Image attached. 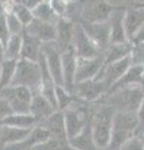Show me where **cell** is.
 <instances>
[{"instance_id":"cell-1","label":"cell","mask_w":144,"mask_h":150,"mask_svg":"<svg viewBox=\"0 0 144 150\" xmlns=\"http://www.w3.org/2000/svg\"><path fill=\"white\" fill-rule=\"evenodd\" d=\"M139 120L137 112L117 111L113 119V130L109 148L106 150H120L129 140L138 137Z\"/></svg>"},{"instance_id":"cell-2","label":"cell","mask_w":144,"mask_h":150,"mask_svg":"<svg viewBox=\"0 0 144 150\" xmlns=\"http://www.w3.org/2000/svg\"><path fill=\"white\" fill-rule=\"evenodd\" d=\"M115 109L106 104H103L96 109L92 115L90 125L94 142L100 150H106L109 148L111 140V130H113V119L115 115Z\"/></svg>"},{"instance_id":"cell-3","label":"cell","mask_w":144,"mask_h":150,"mask_svg":"<svg viewBox=\"0 0 144 150\" xmlns=\"http://www.w3.org/2000/svg\"><path fill=\"white\" fill-rule=\"evenodd\" d=\"M103 104L114 108L115 111L137 112L144 101V86L135 85L124 88L100 99Z\"/></svg>"},{"instance_id":"cell-4","label":"cell","mask_w":144,"mask_h":150,"mask_svg":"<svg viewBox=\"0 0 144 150\" xmlns=\"http://www.w3.org/2000/svg\"><path fill=\"white\" fill-rule=\"evenodd\" d=\"M41 85V70L39 63L28 62L20 59L16 64L15 75L10 86H24L34 94L40 93Z\"/></svg>"},{"instance_id":"cell-5","label":"cell","mask_w":144,"mask_h":150,"mask_svg":"<svg viewBox=\"0 0 144 150\" xmlns=\"http://www.w3.org/2000/svg\"><path fill=\"white\" fill-rule=\"evenodd\" d=\"M85 105H87L85 103L78 101L64 111L68 140H72L75 137H78L87 128V125L90 123L93 114L89 115L88 108Z\"/></svg>"},{"instance_id":"cell-6","label":"cell","mask_w":144,"mask_h":150,"mask_svg":"<svg viewBox=\"0 0 144 150\" xmlns=\"http://www.w3.org/2000/svg\"><path fill=\"white\" fill-rule=\"evenodd\" d=\"M34 93L24 86H9L0 93V98L8 101L15 114H30V104Z\"/></svg>"},{"instance_id":"cell-7","label":"cell","mask_w":144,"mask_h":150,"mask_svg":"<svg viewBox=\"0 0 144 150\" xmlns=\"http://www.w3.org/2000/svg\"><path fill=\"white\" fill-rule=\"evenodd\" d=\"M106 93H108L106 84L101 79L95 78L92 80L77 83L73 95L77 98L78 101L89 104V103H95L103 99L106 95Z\"/></svg>"},{"instance_id":"cell-8","label":"cell","mask_w":144,"mask_h":150,"mask_svg":"<svg viewBox=\"0 0 144 150\" xmlns=\"http://www.w3.org/2000/svg\"><path fill=\"white\" fill-rule=\"evenodd\" d=\"M113 4L108 1H84L82 11V23H88V24H99V23H105L109 20L111 13L114 10Z\"/></svg>"},{"instance_id":"cell-9","label":"cell","mask_w":144,"mask_h":150,"mask_svg":"<svg viewBox=\"0 0 144 150\" xmlns=\"http://www.w3.org/2000/svg\"><path fill=\"white\" fill-rule=\"evenodd\" d=\"M73 49L75 51L77 58L79 59H92L103 54L83 29L80 23H77L75 29H74Z\"/></svg>"},{"instance_id":"cell-10","label":"cell","mask_w":144,"mask_h":150,"mask_svg":"<svg viewBox=\"0 0 144 150\" xmlns=\"http://www.w3.org/2000/svg\"><path fill=\"white\" fill-rule=\"evenodd\" d=\"M43 54L45 56L46 65H48V69L50 74H52L57 86L64 88L62 51L59 50L55 43H49V44H43Z\"/></svg>"},{"instance_id":"cell-11","label":"cell","mask_w":144,"mask_h":150,"mask_svg":"<svg viewBox=\"0 0 144 150\" xmlns=\"http://www.w3.org/2000/svg\"><path fill=\"white\" fill-rule=\"evenodd\" d=\"M104 67V55L101 54L96 58L92 59H79L77 65L75 74V84L95 79L101 73Z\"/></svg>"},{"instance_id":"cell-12","label":"cell","mask_w":144,"mask_h":150,"mask_svg":"<svg viewBox=\"0 0 144 150\" xmlns=\"http://www.w3.org/2000/svg\"><path fill=\"white\" fill-rule=\"evenodd\" d=\"M127 5H115L109 18L110 25V44H125L129 43L124 28V16Z\"/></svg>"},{"instance_id":"cell-13","label":"cell","mask_w":144,"mask_h":150,"mask_svg":"<svg viewBox=\"0 0 144 150\" xmlns=\"http://www.w3.org/2000/svg\"><path fill=\"white\" fill-rule=\"evenodd\" d=\"M83 29L89 35L90 39L94 41V44L98 46V49L104 54L106 48L110 45V25L109 20L105 23H99V24H88V23H82Z\"/></svg>"},{"instance_id":"cell-14","label":"cell","mask_w":144,"mask_h":150,"mask_svg":"<svg viewBox=\"0 0 144 150\" xmlns=\"http://www.w3.org/2000/svg\"><path fill=\"white\" fill-rule=\"evenodd\" d=\"M28 35L35 38L43 44L55 43L57 41V25L34 19L24 30Z\"/></svg>"},{"instance_id":"cell-15","label":"cell","mask_w":144,"mask_h":150,"mask_svg":"<svg viewBox=\"0 0 144 150\" xmlns=\"http://www.w3.org/2000/svg\"><path fill=\"white\" fill-rule=\"evenodd\" d=\"M41 128H44L50 134L52 139L62 140V142H69L67 135V128H65V118H64V111L57 110L46 118L44 121L38 124Z\"/></svg>"},{"instance_id":"cell-16","label":"cell","mask_w":144,"mask_h":150,"mask_svg":"<svg viewBox=\"0 0 144 150\" xmlns=\"http://www.w3.org/2000/svg\"><path fill=\"white\" fill-rule=\"evenodd\" d=\"M131 67H132L131 58L128 56V58H125L123 60H119V62H117V63H113L110 65H105V67H103L101 73L96 78L101 79V80L106 84L108 90H109V89L128 71Z\"/></svg>"},{"instance_id":"cell-17","label":"cell","mask_w":144,"mask_h":150,"mask_svg":"<svg viewBox=\"0 0 144 150\" xmlns=\"http://www.w3.org/2000/svg\"><path fill=\"white\" fill-rule=\"evenodd\" d=\"M142 26H144V9L137 6L134 3L128 4L124 16V28L129 43Z\"/></svg>"},{"instance_id":"cell-18","label":"cell","mask_w":144,"mask_h":150,"mask_svg":"<svg viewBox=\"0 0 144 150\" xmlns=\"http://www.w3.org/2000/svg\"><path fill=\"white\" fill-rule=\"evenodd\" d=\"M62 64H63L64 89L68 90L70 94H73L74 88H75V74L78 65V58L74 49L62 53Z\"/></svg>"},{"instance_id":"cell-19","label":"cell","mask_w":144,"mask_h":150,"mask_svg":"<svg viewBox=\"0 0 144 150\" xmlns=\"http://www.w3.org/2000/svg\"><path fill=\"white\" fill-rule=\"evenodd\" d=\"M75 23L67 18H60L57 24V41L55 44L62 53L73 49V38Z\"/></svg>"},{"instance_id":"cell-20","label":"cell","mask_w":144,"mask_h":150,"mask_svg":"<svg viewBox=\"0 0 144 150\" xmlns=\"http://www.w3.org/2000/svg\"><path fill=\"white\" fill-rule=\"evenodd\" d=\"M52 139L50 134L46 131L44 128L36 125L35 128L31 130V133L29 134V137L26 139H24L20 143L9 145L4 150H33V148H35L36 145H39L41 143L46 142V140Z\"/></svg>"},{"instance_id":"cell-21","label":"cell","mask_w":144,"mask_h":150,"mask_svg":"<svg viewBox=\"0 0 144 150\" xmlns=\"http://www.w3.org/2000/svg\"><path fill=\"white\" fill-rule=\"evenodd\" d=\"M55 111L57 109L50 104V101L41 93H35L33 95V100L30 104V115L34 116L38 124L49 118Z\"/></svg>"},{"instance_id":"cell-22","label":"cell","mask_w":144,"mask_h":150,"mask_svg":"<svg viewBox=\"0 0 144 150\" xmlns=\"http://www.w3.org/2000/svg\"><path fill=\"white\" fill-rule=\"evenodd\" d=\"M135 85H143L144 86L143 67H131L128 71L109 89L108 93H106V95H110V94L118 91V90H120V89L129 88V86H135Z\"/></svg>"},{"instance_id":"cell-23","label":"cell","mask_w":144,"mask_h":150,"mask_svg":"<svg viewBox=\"0 0 144 150\" xmlns=\"http://www.w3.org/2000/svg\"><path fill=\"white\" fill-rule=\"evenodd\" d=\"M41 54H43V43H40L35 38L28 35L25 31L23 33V50L20 59L39 63Z\"/></svg>"},{"instance_id":"cell-24","label":"cell","mask_w":144,"mask_h":150,"mask_svg":"<svg viewBox=\"0 0 144 150\" xmlns=\"http://www.w3.org/2000/svg\"><path fill=\"white\" fill-rule=\"evenodd\" d=\"M34 129V128H33ZM33 129H16L9 126H0V150H4L9 145L23 142L29 137Z\"/></svg>"},{"instance_id":"cell-25","label":"cell","mask_w":144,"mask_h":150,"mask_svg":"<svg viewBox=\"0 0 144 150\" xmlns=\"http://www.w3.org/2000/svg\"><path fill=\"white\" fill-rule=\"evenodd\" d=\"M133 45L131 43L125 44H110L104 51V67L123 60L131 55Z\"/></svg>"},{"instance_id":"cell-26","label":"cell","mask_w":144,"mask_h":150,"mask_svg":"<svg viewBox=\"0 0 144 150\" xmlns=\"http://www.w3.org/2000/svg\"><path fill=\"white\" fill-rule=\"evenodd\" d=\"M38 125V121L30 114H11L3 121H0V126H9L16 129H33Z\"/></svg>"},{"instance_id":"cell-27","label":"cell","mask_w":144,"mask_h":150,"mask_svg":"<svg viewBox=\"0 0 144 150\" xmlns=\"http://www.w3.org/2000/svg\"><path fill=\"white\" fill-rule=\"evenodd\" d=\"M69 144L77 150H100L98 146H96L94 138H93L90 123L87 125V128L83 130L78 137L69 140Z\"/></svg>"},{"instance_id":"cell-28","label":"cell","mask_w":144,"mask_h":150,"mask_svg":"<svg viewBox=\"0 0 144 150\" xmlns=\"http://www.w3.org/2000/svg\"><path fill=\"white\" fill-rule=\"evenodd\" d=\"M33 15H34V19L49 23V24H53V25H57L60 19L53 10L50 0H40L39 5L33 10Z\"/></svg>"},{"instance_id":"cell-29","label":"cell","mask_w":144,"mask_h":150,"mask_svg":"<svg viewBox=\"0 0 144 150\" xmlns=\"http://www.w3.org/2000/svg\"><path fill=\"white\" fill-rule=\"evenodd\" d=\"M4 4H5V5H3V8L15 14L16 18L20 20V23L24 25V28H26L34 20L33 11L29 10V9L23 4V1H6Z\"/></svg>"},{"instance_id":"cell-30","label":"cell","mask_w":144,"mask_h":150,"mask_svg":"<svg viewBox=\"0 0 144 150\" xmlns=\"http://www.w3.org/2000/svg\"><path fill=\"white\" fill-rule=\"evenodd\" d=\"M16 64L18 62H13V60H4L0 64V93L11 85L16 70Z\"/></svg>"},{"instance_id":"cell-31","label":"cell","mask_w":144,"mask_h":150,"mask_svg":"<svg viewBox=\"0 0 144 150\" xmlns=\"http://www.w3.org/2000/svg\"><path fill=\"white\" fill-rule=\"evenodd\" d=\"M21 50H23V34L11 35L5 45V60L19 62L21 58Z\"/></svg>"},{"instance_id":"cell-32","label":"cell","mask_w":144,"mask_h":150,"mask_svg":"<svg viewBox=\"0 0 144 150\" xmlns=\"http://www.w3.org/2000/svg\"><path fill=\"white\" fill-rule=\"evenodd\" d=\"M55 98H57V109L60 111H65L75 103H78L77 98L68 90H65L63 86H57V89H55Z\"/></svg>"},{"instance_id":"cell-33","label":"cell","mask_w":144,"mask_h":150,"mask_svg":"<svg viewBox=\"0 0 144 150\" xmlns=\"http://www.w3.org/2000/svg\"><path fill=\"white\" fill-rule=\"evenodd\" d=\"M3 10L5 13L6 23H8L9 30H10V34L11 35H21L25 30L24 25L21 24L20 20L16 18V15L14 13H11L10 10H6V9H4V8H3Z\"/></svg>"},{"instance_id":"cell-34","label":"cell","mask_w":144,"mask_h":150,"mask_svg":"<svg viewBox=\"0 0 144 150\" xmlns=\"http://www.w3.org/2000/svg\"><path fill=\"white\" fill-rule=\"evenodd\" d=\"M129 58L132 67H144V44L133 45Z\"/></svg>"},{"instance_id":"cell-35","label":"cell","mask_w":144,"mask_h":150,"mask_svg":"<svg viewBox=\"0 0 144 150\" xmlns=\"http://www.w3.org/2000/svg\"><path fill=\"white\" fill-rule=\"evenodd\" d=\"M10 30H9V26H8V23H6V16H5V13H1V15H0V41L6 45V43L10 39Z\"/></svg>"},{"instance_id":"cell-36","label":"cell","mask_w":144,"mask_h":150,"mask_svg":"<svg viewBox=\"0 0 144 150\" xmlns=\"http://www.w3.org/2000/svg\"><path fill=\"white\" fill-rule=\"evenodd\" d=\"M50 4H52L53 10L59 18L65 16L67 9H68V1H64V0H50Z\"/></svg>"},{"instance_id":"cell-37","label":"cell","mask_w":144,"mask_h":150,"mask_svg":"<svg viewBox=\"0 0 144 150\" xmlns=\"http://www.w3.org/2000/svg\"><path fill=\"white\" fill-rule=\"evenodd\" d=\"M120 150H144V144L139 137H134Z\"/></svg>"},{"instance_id":"cell-38","label":"cell","mask_w":144,"mask_h":150,"mask_svg":"<svg viewBox=\"0 0 144 150\" xmlns=\"http://www.w3.org/2000/svg\"><path fill=\"white\" fill-rule=\"evenodd\" d=\"M11 114H14V111L10 108V105L8 104V101H5L4 99L0 98V121H3L4 119L8 118V116Z\"/></svg>"},{"instance_id":"cell-39","label":"cell","mask_w":144,"mask_h":150,"mask_svg":"<svg viewBox=\"0 0 144 150\" xmlns=\"http://www.w3.org/2000/svg\"><path fill=\"white\" fill-rule=\"evenodd\" d=\"M137 115H138V120H139V129H138V137H139L144 131V101H143L142 106L139 108V110L137 111Z\"/></svg>"},{"instance_id":"cell-40","label":"cell","mask_w":144,"mask_h":150,"mask_svg":"<svg viewBox=\"0 0 144 150\" xmlns=\"http://www.w3.org/2000/svg\"><path fill=\"white\" fill-rule=\"evenodd\" d=\"M132 45H138V44H144V26H142L140 29L137 31V34L132 38L131 40Z\"/></svg>"},{"instance_id":"cell-41","label":"cell","mask_w":144,"mask_h":150,"mask_svg":"<svg viewBox=\"0 0 144 150\" xmlns=\"http://www.w3.org/2000/svg\"><path fill=\"white\" fill-rule=\"evenodd\" d=\"M39 3H40V0H35V1H31V0L30 1H28V0H24V1H23V4H24V5L31 11H33L34 9L39 5Z\"/></svg>"},{"instance_id":"cell-42","label":"cell","mask_w":144,"mask_h":150,"mask_svg":"<svg viewBox=\"0 0 144 150\" xmlns=\"http://www.w3.org/2000/svg\"><path fill=\"white\" fill-rule=\"evenodd\" d=\"M5 60V45L0 41V64Z\"/></svg>"},{"instance_id":"cell-43","label":"cell","mask_w":144,"mask_h":150,"mask_svg":"<svg viewBox=\"0 0 144 150\" xmlns=\"http://www.w3.org/2000/svg\"><path fill=\"white\" fill-rule=\"evenodd\" d=\"M134 4H135L137 6H139V8L144 9V1H134Z\"/></svg>"},{"instance_id":"cell-44","label":"cell","mask_w":144,"mask_h":150,"mask_svg":"<svg viewBox=\"0 0 144 150\" xmlns=\"http://www.w3.org/2000/svg\"><path fill=\"white\" fill-rule=\"evenodd\" d=\"M139 138H140V140H142L143 144H144V131H143V133H142L140 135H139Z\"/></svg>"},{"instance_id":"cell-45","label":"cell","mask_w":144,"mask_h":150,"mask_svg":"<svg viewBox=\"0 0 144 150\" xmlns=\"http://www.w3.org/2000/svg\"><path fill=\"white\" fill-rule=\"evenodd\" d=\"M0 10H3V3H0Z\"/></svg>"},{"instance_id":"cell-46","label":"cell","mask_w":144,"mask_h":150,"mask_svg":"<svg viewBox=\"0 0 144 150\" xmlns=\"http://www.w3.org/2000/svg\"><path fill=\"white\" fill-rule=\"evenodd\" d=\"M143 81H144V67H143Z\"/></svg>"},{"instance_id":"cell-47","label":"cell","mask_w":144,"mask_h":150,"mask_svg":"<svg viewBox=\"0 0 144 150\" xmlns=\"http://www.w3.org/2000/svg\"><path fill=\"white\" fill-rule=\"evenodd\" d=\"M1 13H3V10H0V15H1Z\"/></svg>"}]
</instances>
